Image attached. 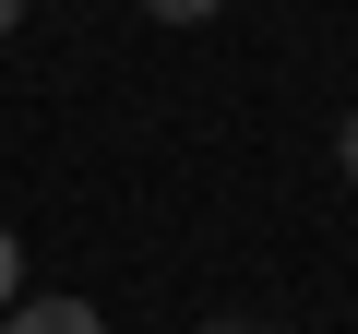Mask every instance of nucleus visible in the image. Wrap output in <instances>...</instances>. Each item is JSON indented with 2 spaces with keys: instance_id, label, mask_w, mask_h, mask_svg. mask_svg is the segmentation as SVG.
Returning a JSON list of instances; mask_svg holds the SVG:
<instances>
[{
  "instance_id": "nucleus-1",
  "label": "nucleus",
  "mask_w": 358,
  "mask_h": 334,
  "mask_svg": "<svg viewBox=\"0 0 358 334\" xmlns=\"http://www.w3.org/2000/svg\"><path fill=\"white\" fill-rule=\"evenodd\" d=\"M0 334H108L84 298H13V310H0Z\"/></svg>"
},
{
  "instance_id": "nucleus-2",
  "label": "nucleus",
  "mask_w": 358,
  "mask_h": 334,
  "mask_svg": "<svg viewBox=\"0 0 358 334\" xmlns=\"http://www.w3.org/2000/svg\"><path fill=\"white\" fill-rule=\"evenodd\" d=\"M143 13H155V24H215L227 0H143Z\"/></svg>"
},
{
  "instance_id": "nucleus-3",
  "label": "nucleus",
  "mask_w": 358,
  "mask_h": 334,
  "mask_svg": "<svg viewBox=\"0 0 358 334\" xmlns=\"http://www.w3.org/2000/svg\"><path fill=\"white\" fill-rule=\"evenodd\" d=\"M24 298V251H13V227H0V310Z\"/></svg>"
},
{
  "instance_id": "nucleus-4",
  "label": "nucleus",
  "mask_w": 358,
  "mask_h": 334,
  "mask_svg": "<svg viewBox=\"0 0 358 334\" xmlns=\"http://www.w3.org/2000/svg\"><path fill=\"white\" fill-rule=\"evenodd\" d=\"M334 167H346V191H358V108H346V131H334Z\"/></svg>"
},
{
  "instance_id": "nucleus-5",
  "label": "nucleus",
  "mask_w": 358,
  "mask_h": 334,
  "mask_svg": "<svg viewBox=\"0 0 358 334\" xmlns=\"http://www.w3.org/2000/svg\"><path fill=\"white\" fill-rule=\"evenodd\" d=\"M13 24H24V0H0V36H13Z\"/></svg>"
},
{
  "instance_id": "nucleus-6",
  "label": "nucleus",
  "mask_w": 358,
  "mask_h": 334,
  "mask_svg": "<svg viewBox=\"0 0 358 334\" xmlns=\"http://www.w3.org/2000/svg\"><path fill=\"white\" fill-rule=\"evenodd\" d=\"M203 334H251V322H203Z\"/></svg>"
}]
</instances>
